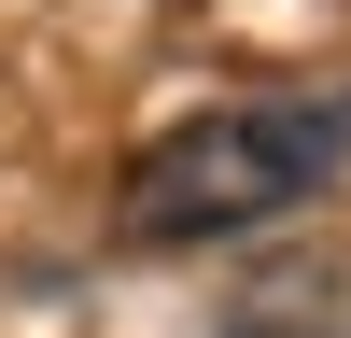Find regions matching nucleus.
Here are the masks:
<instances>
[{
  "mask_svg": "<svg viewBox=\"0 0 351 338\" xmlns=\"http://www.w3.org/2000/svg\"><path fill=\"white\" fill-rule=\"evenodd\" d=\"M337 155H351V99H225V113H183L169 141L127 155L112 225L155 240V254L239 240V225H281L295 197H324Z\"/></svg>",
  "mask_w": 351,
  "mask_h": 338,
  "instance_id": "f257e3e1",
  "label": "nucleus"
},
{
  "mask_svg": "<svg viewBox=\"0 0 351 338\" xmlns=\"http://www.w3.org/2000/svg\"><path fill=\"white\" fill-rule=\"evenodd\" d=\"M225 338H351V268H267L239 310H225Z\"/></svg>",
  "mask_w": 351,
  "mask_h": 338,
  "instance_id": "f03ea898",
  "label": "nucleus"
}]
</instances>
